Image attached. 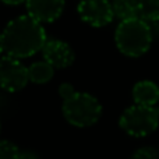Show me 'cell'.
<instances>
[{
    "mask_svg": "<svg viewBox=\"0 0 159 159\" xmlns=\"http://www.w3.org/2000/svg\"><path fill=\"white\" fill-rule=\"evenodd\" d=\"M4 55L18 60L42 52L48 38L43 25L30 16H20L7 22L2 31Z\"/></svg>",
    "mask_w": 159,
    "mask_h": 159,
    "instance_id": "6da1fadb",
    "label": "cell"
},
{
    "mask_svg": "<svg viewBox=\"0 0 159 159\" xmlns=\"http://www.w3.org/2000/svg\"><path fill=\"white\" fill-rule=\"evenodd\" d=\"M152 27L140 17L123 20L115 31L116 46L127 57H140L145 55L152 45Z\"/></svg>",
    "mask_w": 159,
    "mask_h": 159,
    "instance_id": "7a4b0ae2",
    "label": "cell"
},
{
    "mask_svg": "<svg viewBox=\"0 0 159 159\" xmlns=\"http://www.w3.org/2000/svg\"><path fill=\"white\" fill-rule=\"evenodd\" d=\"M61 112L67 123L74 127H91L101 119L102 105L93 95L75 91L70 98L64 99Z\"/></svg>",
    "mask_w": 159,
    "mask_h": 159,
    "instance_id": "3957f363",
    "label": "cell"
},
{
    "mask_svg": "<svg viewBox=\"0 0 159 159\" xmlns=\"http://www.w3.org/2000/svg\"><path fill=\"white\" fill-rule=\"evenodd\" d=\"M121 130L135 138L152 134L159 126V109L157 106L133 105L127 107L119 120Z\"/></svg>",
    "mask_w": 159,
    "mask_h": 159,
    "instance_id": "277c9868",
    "label": "cell"
},
{
    "mask_svg": "<svg viewBox=\"0 0 159 159\" xmlns=\"http://www.w3.org/2000/svg\"><path fill=\"white\" fill-rule=\"evenodd\" d=\"M30 82L28 67L21 60L7 55L0 56V88L7 92H18Z\"/></svg>",
    "mask_w": 159,
    "mask_h": 159,
    "instance_id": "5b68a950",
    "label": "cell"
},
{
    "mask_svg": "<svg viewBox=\"0 0 159 159\" xmlns=\"http://www.w3.org/2000/svg\"><path fill=\"white\" fill-rule=\"evenodd\" d=\"M77 13L85 24L95 28L106 27L115 18L109 0H81L77 6Z\"/></svg>",
    "mask_w": 159,
    "mask_h": 159,
    "instance_id": "8992f818",
    "label": "cell"
},
{
    "mask_svg": "<svg viewBox=\"0 0 159 159\" xmlns=\"http://www.w3.org/2000/svg\"><path fill=\"white\" fill-rule=\"evenodd\" d=\"M27 13L31 18L39 24H50L60 18L63 14L66 2L64 0H27Z\"/></svg>",
    "mask_w": 159,
    "mask_h": 159,
    "instance_id": "52a82bcc",
    "label": "cell"
},
{
    "mask_svg": "<svg viewBox=\"0 0 159 159\" xmlns=\"http://www.w3.org/2000/svg\"><path fill=\"white\" fill-rule=\"evenodd\" d=\"M41 53L43 60H46L55 69H67L75 60L73 48L60 39H48Z\"/></svg>",
    "mask_w": 159,
    "mask_h": 159,
    "instance_id": "ba28073f",
    "label": "cell"
},
{
    "mask_svg": "<svg viewBox=\"0 0 159 159\" xmlns=\"http://www.w3.org/2000/svg\"><path fill=\"white\" fill-rule=\"evenodd\" d=\"M133 99L135 105L157 106L159 102V87L151 80L138 81L133 87Z\"/></svg>",
    "mask_w": 159,
    "mask_h": 159,
    "instance_id": "9c48e42d",
    "label": "cell"
},
{
    "mask_svg": "<svg viewBox=\"0 0 159 159\" xmlns=\"http://www.w3.org/2000/svg\"><path fill=\"white\" fill-rule=\"evenodd\" d=\"M55 75V67L46 60H39L28 67V78L34 84H48Z\"/></svg>",
    "mask_w": 159,
    "mask_h": 159,
    "instance_id": "30bf717a",
    "label": "cell"
},
{
    "mask_svg": "<svg viewBox=\"0 0 159 159\" xmlns=\"http://www.w3.org/2000/svg\"><path fill=\"white\" fill-rule=\"evenodd\" d=\"M112 8L115 17L120 21L135 18L138 16V0H112Z\"/></svg>",
    "mask_w": 159,
    "mask_h": 159,
    "instance_id": "8fae6325",
    "label": "cell"
},
{
    "mask_svg": "<svg viewBox=\"0 0 159 159\" xmlns=\"http://www.w3.org/2000/svg\"><path fill=\"white\" fill-rule=\"evenodd\" d=\"M138 16L147 22L159 21V0H138Z\"/></svg>",
    "mask_w": 159,
    "mask_h": 159,
    "instance_id": "7c38bea8",
    "label": "cell"
},
{
    "mask_svg": "<svg viewBox=\"0 0 159 159\" xmlns=\"http://www.w3.org/2000/svg\"><path fill=\"white\" fill-rule=\"evenodd\" d=\"M20 148L8 140L0 141V159H18Z\"/></svg>",
    "mask_w": 159,
    "mask_h": 159,
    "instance_id": "4fadbf2b",
    "label": "cell"
},
{
    "mask_svg": "<svg viewBox=\"0 0 159 159\" xmlns=\"http://www.w3.org/2000/svg\"><path fill=\"white\" fill-rule=\"evenodd\" d=\"M130 159H159V151L152 147H141L135 149Z\"/></svg>",
    "mask_w": 159,
    "mask_h": 159,
    "instance_id": "5bb4252c",
    "label": "cell"
},
{
    "mask_svg": "<svg viewBox=\"0 0 159 159\" xmlns=\"http://www.w3.org/2000/svg\"><path fill=\"white\" fill-rule=\"evenodd\" d=\"M74 92H75V88L73 87L71 84H69V82H63V84L59 85V95L61 96L63 101L67 98H70Z\"/></svg>",
    "mask_w": 159,
    "mask_h": 159,
    "instance_id": "9a60e30c",
    "label": "cell"
},
{
    "mask_svg": "<svg viewBox=\"0 0 159 159\" xmlns=\"http://www.w3.org/2000/svg\"><path fill=\"white\" fill-rule=\"evenodd\" d=\"M18 159H39L38 155L32 151H20Z\"/></svg>",
    "mask_w": 159,
    "mask_h": 159,
    "instance_id": "2e32d148",
    "label": "cell"
},
{
    "mask_svg": "<svg viewBox=\"0 0 159 159\" xmlns=\"http://www.w3.org/2000/svg\"><path fill=\"white\" fill-rule=\"evenodd\" d=\"M0 2L7 6H20V4H22V3H25L27 0H0Z\"/></svg>",
    "mask_w": 159,
    "mask_h": 159,
    "instance_id": "e0dca14e",
    "label": "cell"
},
{
    "mask_svg": "<svg viewBox=\"0 0 159 159\" xmlns=\"http://www.w3.org/2000/svg\"><path fill=\"white\" fill-rule=\"evenodd\" d=\"M3 39H2V32H0V56L3 55Z\"/></svg>",
    "mask_w": 159,
    "mask_h": 159,
    "instance_id": "ac0fdd59",
    "label": "cell"
},
{
    "mask_svg": "<svg viewBox=\"0 0 159 159\" xmlns=\"http://www.w3.org/2000/svg\"><path fill=\"white\" fill-rule=\"evenodd\" d=\"M0 130H2V124H0Z\"/></svg>",
    "mask_w": 159,
    "mask_h": 159,
    "instance_id": "d6986e66",
    "label": "cell"
},
{
    "mask_svg": "<svg viewBox=\"0 0 159 159\" xmlns=\"http://www.w3.org/2000/svg\"><path fill=\"white\" fill-rule=\"evenodd\" d=\"M158 151H159V149H158Z\"/></svg>",
    "mask_w": 159,
    "mask_h": 159,
    "instance_id": "ffe728a7",
    "label": "cell"
}]
</instances>
